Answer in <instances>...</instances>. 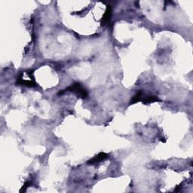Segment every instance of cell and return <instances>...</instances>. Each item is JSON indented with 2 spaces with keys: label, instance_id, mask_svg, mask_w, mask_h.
Segmentation results:
<instances>
[{
  "label": "cell",
  "instance_id": "6da1fadb",
  "mask_svg": "<svg viewBox=\"0 0 193 193\" xmlns=\"http://www.w3.org/2000/svg\"><path fill=\"white\" fill-rule=\"evenodd\" d=\"M65 91H71V92L75 93L78 96L80 97L85 98L88 96V93L86 90L82 87V84L79 82H76L72 84V85L69 86L65 90Z\"/></svg>",
  "mask_w": 193,
  "mask_h": 193
},
{
  "label": "cell",
  "instance_id": "7a4b0ae2",
  "mask_svg": "<svg viewBox=\"0 0 193 193\" xmlns=\"http://www.w3.org/2000/svg\"><path fill=\"white\" fill-rule=\"evenodd\" d=\"M108 155H106V153H104V152H101V153L98 154L97 155H96V157H94V158H92L91 160H90L88 162V164H91V165H94V164H97L99 163V162H102V161H104L105 159L107 158Z\"/></svg>",
  "mask_w": 193,
  "mask_h": 193
},
{
  "label": "cell",
  "instance_id": "3957f363",
  "mask_svg": "<svg viewBox=\"0 0 193 193\" xmlns=\"http://www.w3.org/2000/svg\"><path fill=\"white\" fill-rule=\"evenodd\" d=\"M111 14H112V9L110 6H108L107 9H106V12L103 17V20H102V24L103 25H106L109 23V21H110V18H111Z\"/></svg>",
  "mask_w": 193,
  "mask_h": 193
},
{
  "label": "cell",
  "instance_id": "277c9868",
  "mask_svg": "<svg viewBox=\"0 0 193 193\" xmlns=\"http://www.w3.org/2000/svg\"><path fill=\"white\" fill-rule=\"evenodd\" d=\"M144 96L143 95V93L142 91H139L134 96L132 97L131 102H130V104H136L138 103V101H143V96Z\"/></svg>",
  "mask_w": 193,
  "mask_h": 193
},
{
  "label": "cell",
  "instance_id": "5b68a950",
  "mask_svg": "<svg viewBox=\"0 0 193 193\" xmlns=\"http://www.w3.org/2000/svg\"><path fill=\"white\" fill-rule=\"evenodd\" d=\"M143 104H150V103L156 102V101H159V99L155 96H146L144 99L142 101Z\"/></svg>",
  "mask_w": 193,
  "mask_h": 193
}]
</instances>
